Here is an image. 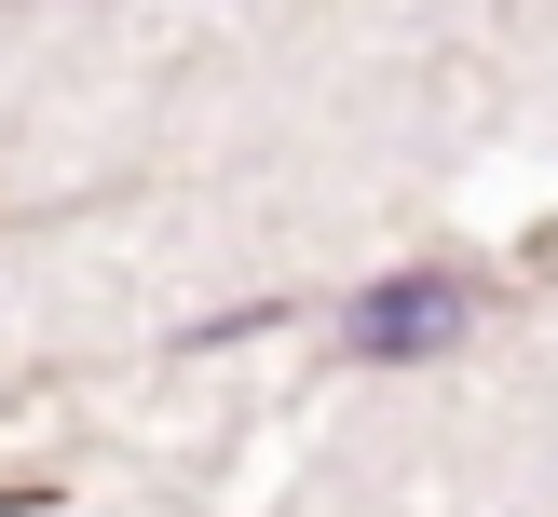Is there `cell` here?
I'll return each instance as SVG.
<instances>
[{
    "label": "cell",
    "instance_id": "obj_1",
    "mask_svg": "<svg viewBox=\"0 0 558 517\" xmlns=\"http://www.w3.org/2000/svg\"><path fill=\"white\" fill-rule=\"evenodd\" d=\"M490 299L505 286H490L477 259H409V272H381V286H354L327 327H341V368H436V354H463L490 327Z\"/></svg>",
    "mask_w": 558,
    "mask_h": 517
}]
</instances>
